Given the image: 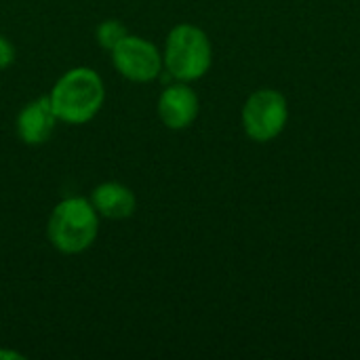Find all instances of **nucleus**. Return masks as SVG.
<instances>
[{
  "label": "nucleus",
  "instance_id": "obj_1",
  "mask_svg": "<svg viewBox=\"0 0 360 360\" xmlns=\"http://www.w3.org/2000/svg\"><path fill=\"white\" fill-rule=\"evenodd\" d=\"M105 97L99 74L91 68H76L63 74L51 91V105L59 120L82 124L101 108Z\"/></svg>",
  "mask_w": 360,
  "mask_h": 360
},
{
  "label": "nucleus",
  "instance_id": "obj_6",
  "mask_svg": "<svg viewBox=\"0 0 360 360\" xmlns=\"http://www.w3.org/2000/svg\"><path fill=\"white\" fill-rule=\"evenodd\" d=\"M158 114L169 129H186L198 116V97L186 84L169 86L160 95Z\"/></svg>",
  "mask_w": 360,
  "mask_h": 360
},
{
  "label": "nucleus",
  "instance_id": "obj_8",
  "mask_svg": "<svg viewBox=\"0 0 360 360\" xmlns=\"http://www.w3.org/2000/svg\"><path fill=\"white\" fill-rule=\"evenodd\" d=\"M93 207L108 219H124L135 211V196L122 184H103L93 192Z\"/></svg>",
  "mask_w": 360,
  "mask_h": 360
},
{
  "label": "nucleus",
  "instance_id": "obj_9",
  "mask_svg": "<svg viewBox=\"0 0 360 360\" xmlns=\"http://www.w3.org/2000/svg\"><path fill=\"white\" fill-rule=\"evenodd\" d=\"M127 36V30L120 21H105L99 25L97 30V38H99V44L105 46V49H114L122 38Z\"/></svg>",
  "mask_w": 360,
  "mask_h": 360
},
{
  "label": "nucleus",
  "instance_id": "obj_11",
  "mask_svg": "<svg viewBox=\"0 0 360 360\" xmlns=\"http://www.w3.org/2000/svg\"><path fill=\"white\" fill-rule=\"evenodd\" d=\"M0 359H23V356H21V354H17V352H2V350H0Z\"/></svg>",
  "mask_w": 360,
  "mask_h": 360
},
{
  "label": "nucleus",
  "instance_id": "obj_4",
  "mask_svg": "<svg viewBox=\"0 0 360 360\" xmlns=\"http://www.w3.org/2000/svg\"><path fill=\"white\" fill-rule=\"evenodd\" d=\"M287 101L278 91H255L243 108V127L255 141H270L278 137L287 124Z\"/></svg>",
  "mask_w": 360,
  "mask_h": 360
},
{
  "label": "nucleus",
  "instance_id": "obj_7",
  "mask_svg": "<svg viewBox=\"0 0 360 360\" xmlns=\"http://www.w3.org/2000/svg\"><path fill=\"white\" fill-rule=\"evenodd\" d=\"M55 120H57V116L53 112L51 97H40L21 110V114L17 118L19 137L30 146H38L49 139V135L55 129Z\"/></svg>",
  "mask_w": 360,
  "mask_h": 360
},
{
  "label": "nucleus",
  "instance_id": "obj_2",
  "mask_svg": "<svg viewBox=\"0 0 360 360\" xmlns=\"http://www.w3.org/2000/svg\"><path fill=\"white\" fill-rule=\"evenodd\" d=\"M97 230V211L84 198H68L59 202L49 219V238L63 253H80L89 249Z\"/></svg>",
  "mask_w": 360,
  "mask_h": 360
},
{
  "label": "nucleus",
  "instance_id": "obj_5",
  "mask_svg": "<svg viewBox=\"0 0 360 360\" xmlns=\"http://www.w3.org/2000/svg\"><path fill=\"white\" fill-rule=\"evenodd\" d=\"M112 59L116 70L135 82H148L156 78L162 65L160 53L154 44L129 34L112 49Z\"/></svg>",
  "mask_w": 360,
  "mask_h": 360
},
{
  "label": "nucleus",
  "instance_id": "obj_3",
  "mask_svg": "<svg viewBox=\"0 0 360 360\" xmlns=\"http://www.w3.org/2000/svg\"><path fill=\"white\" fill-rule=\"evenodd\" d=\"M211 42L200 27L181 23L171 30L167 38L165 63L175 78L196 80L205 76L211 68Z\"/></svg>",
  "mask_w": 360,
  "mask_h": 360
},
{
  "label": "nucleus",
  "instance_id": "obj_10",
  "mask_svg": "<svg viewBox=\"0 0 360 360\" xmlns=\"http://www.w3.org/2000/svg\"><path fill=\"white\" fill-rule=\"evenodd\" d=\"M13 59H15V49H13V44H11L6 38H0V70L6 68V65H11Z\"/></svg>",
  "mask_w": 360,
  "mask_h": 360
}]
</instances>
